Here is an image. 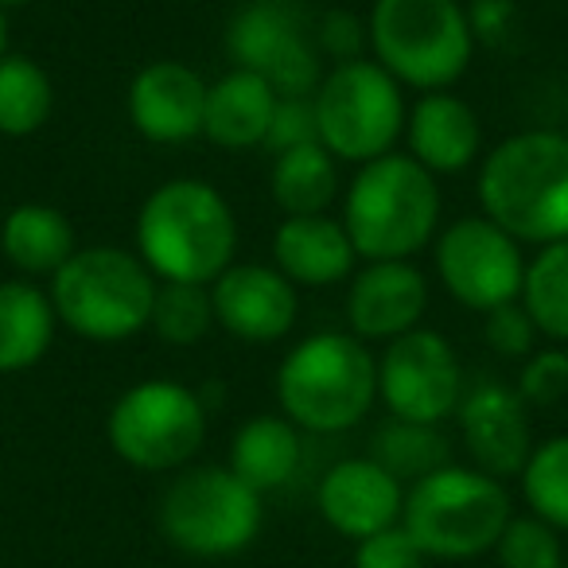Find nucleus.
I'll return each instance as SVG.
<instances>
[{"label": "nucleus", "mask_w": 568, "mask_h": 568, "mask_svg": "<svg viewBox=\"0 0 568 568\" xmlns=\"http://www.w3.org/2000/svg\"><path fill=\"white\" fill-rule=\"evenodd\" d=\"M105 433L110 448L136 471H175L206 440L203 397L180 382H136L113 402Z\"/></svg>", "instance_id": "nucleus-10"}, {"label": "nucleus", "mask_w": 568, "mask_h": 568, "mask_svg": "<svg viewBox=\"0 0 568 568\" xmlns=\"http://www.w3.org/2000/svg\"><path fill=\"white\" fill-rule=\"evenodd\" d=\"M378 397L394 420L440 425L464 402V366L456 347L425 327L386 343L378 363Z\"/></svg>", "instance_id": "nucleus-12"}, {"label": "nucleus", "mask_w": 568, "mask_h": 568, "mask_svg": "<svg viewBox=\"0 0 568 568\" xmlns=\"http://www.w3.org/2000/svg\"><path fill=\"white\" fill-rule=\"evenodd\" d=\"M214 324L242 343H276L293 332L296 312V284L276 265H230L211 284Z\"/></svg>", "instance_id": "nucleus-14"}, {"label": "nucleus", "mask_w": 568, "mask_h": 568, "mask_svg": "<svg viewBox=\"0 0 568 568\" xmlns=\"http://www.w3.org/2000/svg\"><path fill=\"white\" fill-rule=\"evenodd\" d=\"M230 55L242 71H257L281 98H304L316 90V51L304 40L296 12L281 0H257L230 24Z\"/></svg>", "instance_id": "nucleus-13"}, {"label": "nucleus", "mask_w": 568, "mask_h": 568, "mask_svg": "<svg viewBox=\"0 0 568 568\" xmlns=\"http://www.w3.org/2000/svg\"><path fill=\"white\" fill-rule=\"evenodd\" d=\"M436 273L448 296L471 312H495L521 296L526 257L521 245L487 214L452 222L436 237Z\"/></svg>", "instance_id": "nucleus-11"}, {"label": "nucleus", "mask_w": 568, "mask_h": 568, "mask_svg": "<svg viewBox=\"0 0 568 568\" xmlns=\"http://www.w3.org/2000/svg\"><path fill=\"white\" fill-rule=\"evenodd\" d=\"M316 503L335 534L363 541V537H374L402 521L405 487L374 456H358L335 464L320 479Z\"/></svg>", "instance_id": "nucleus-17"}, {"label": "nucleus", "mask_w": 568, "mask_h": 568, "mask_svg": "<svg viewBox=\"0 0 568 568\" xmlns=\"http://www.w3.org/2000/svg\"><path fill=\"white\" fill-rule=\"evenodd\" d=\"M518 479L529 510L552 529H568V436L537 444Z\"/></svg>", "instance_id": "nucleus-30"}, {"label": "nucleus", "mask_w": 568, "mask_h": 568, "mask_svg": "<svg viewBox=\"0 0 568 568\" xmlns=\"http://www.w3.org/2000/svg\"><path fill=\"white\" fill-rule=\"evenodd\" d=\"M301 433L288 417H253L230 444V471L257 495L276 490L301 471Z\"/></svg>", "instance_id": "nucleus-24"}, {"label": "nucleus", "mask_w": 568, "mask_h": 568, "mask_svg": "<svg viewBox=\"0 0 568 568\" xmlns=\"http://www.w3.org/2000/svg\"><path fill=\"white\" fill-rule=\"evenodd\" d=\"M518 397L529 409H545V405H557L568 394V351L560 347H541L534 355H526L518 371Z\"/></svg>", "instance_id": "nucleus-32"}, {"label": "nucleus", "mask_w": 568, "mask_h": 568, "mask_svg": "<svg viewBox=\"0 0 568 568\" xmlns=\"http://www.w3.org/2000/svg\"><path fill=\"white\" fill-rule=\"evenodd\" d=\"M425 565H428L425 549L413 541L402 521L374 537H363L355 549V568H425Z\"/></svg>", "instance_id": "nucleus-34"}, {"label": "nucleus", "mask_w": 568, "mask_h": 568, "mask_svg": "<svg viewBox=\"0 0 568 568\" xmlns=\"http://www.w3.org/2000/svg\"><path fill=\"white\" fill-rule=\"evenodd\" d=\"M276 402L296 428L347 433L378 402V358L347 332L308 335L276 371Z\"/></svg>", "instance_id": "nucleus-4"}, {"label": "nucleus", "mask_w": 568, "mask_h": 568, "mask_svg": "<svg viewBox=\"0 0 568 568\" xmlns=\"http://www.w3.org/2000/svg\"><path fill=\"white\" fill-rule=\"evenodd\" d=\"M276 105H281V94L268 87V79L237 67L206 87L203 136L230 152L257 149L273 129Z\"/></svg>", "instance_id": "nucleus-21"}, {"label": "nucleus", "mask_w": 568, "mask_h": 568, "mask_svg": "<svg viewBox=\"0 0 568 568\" xmlns=\"http://www.w3.org/2000/svg\"><path fill=\"white\" fill-rule=\"evenodd\" d=\"M374 459L386 467L394 479H425L452 464L448 440L436 433V425H413V420H394L374 436Z\"/></svg>", "instance_id": "nucleus-28"}, {"label": "nucleus", "mask_w": 568, "mask_h": 568, "mask_svg": "<svg viewBox=\"0 0 568 568\" xmlns=\"http://www.w3.org/2000/svg\"><path fill=\"white\" fill-rule=\"evenodd\" d=\"M483 335H487L490 351L506 358H526L537 351V327L529 320V312L521 308V301L487 312L483 316Z\"/></svg>", "instance_id": "nucleus-33"}, {"label": "nucleus", "mask_w": 568, "mask_h": 568, "mask_svg": "<svg viewBox=\"0 0 568 568\" xmlns=\"http://www.w3.org/2000/svg\"><path fill=\"white\" fill-rule=\"evenodd\" d=\"M355 245L343 219L332 214H288L273 230V265L304 288H332L355 273Z\"/></svg>", "instance_id": "nucleus-19"}, {"label": "nucleus", "mask_w": 568, "mask_h": 568, "mask_svg": "<svg viewBox=\"0 0 568 568\" xmlns=\"http://www.w3.org/2000/svg\"><path fill=\"white\" fill-rule=\"evenodd\" d=\"M514 518L503 479L479 467H440L409 487L402 526L425 557L467 560L490 552Z\"/></svg>", "instance_id": "nucleus-7"}, {"label": "nucleus", "mask_w": 568, "mask_h": 568, "mask_svg": "<svg viewBox=\"0 0 568 568\" xmlns=\"http://www.w3.org/2000/svg\"><path fill=\"white\" fill-rule=\"evenodd\" d=\"M149 327L164 343H172V347H195V343H203L206 332L214 327L211 288L206 284L160 281Z\"/></svg>", "instance_id": "nucleus-29"}, {"label": "nucleus", "mask_w": 568, "mask_h": 568, "mask_svg": "<svg viewBox=\"0 0 568 568\" xmlns=\"http://www.w3.org/2000/svg\"><path fill=\"white\" fill-rule=\"evenodd\" d=\"M55 110V87L48 71L28 55L0 59V133L32 136Z\"/></svg>", "instance_id": "nucleus-27"}, {"label": "nucleus", "mask_w": 568, "mask_h": 568, "mask_svg": "<svg viewBox=\"0 0 568 568\" xmlns=\"http://www.w3.org/2000/svg\"><path fill=\"white\" fill-rule=\"evenodd\" d=\"M74 250H79L74 245V226L59 206L20 203L4 214L0 253L24 276H55Z\"/></svg>", "instance_id": "nucleus-22"}, {"label": "nucleus", "mask_w": 568, "mask_h": 568, "mask_svg": "<svg viewBox=\"0 0 568 568\" xmlns=\"http://www.w3.org/2000/svg\"><path fill=\"white\" fill-rule=\"evenodd\" d=\"M495 557L503 568H560L557 529L537 518V514L510 518L503 537L495 541Z\"/></svg>", "instance_id": "nucleus-31"}, {"label": "nucleus", "mask_w": 568, "mask_h": 568, "mask_svg": "<svg viewBox=\"0 0 568 568\" xmlns=\"http://www.w3.org/2000/svg\"><path fill=\"white\" fill-rule=\"evenodd\" d=\"M428 308V281L409 261H366L351 276L347 324L363 343H394L420 327Z\"/></svg>", "instance_id": "nucleus-15"}, {"label": "nucleus", "mask_w": 568, "mask_h": 568, "mask_svg": "<svg viewBox=\"0 0 568 568\" xmlns=\"http://www.w3.org/2000/svg\"><path fill=\"white\" fill-rule=\"evenodd\" d=\"M55 308L51 296L32 281L0 284V374L32 371L55 339Z\"/></svg>", "instance_id": "nucleus-23"}, {"label": "nucleus", "mask_w": 568, "mask_h": 568, "mask_svg": "<svg viewBox=\"0 0 568 568\" xmlns=\"http://www.w3.org/2000/svg\"><path fill=\"white\" fill-rule=\"evenodd\" d=\"M268 191L284 214H327L339 195V160L320 141L276 152Z\"/></svg>", "instance_id": "nucleus-25"}, {"label": "nucleus", "mask_w": 568, "mask_h": 568, "mask_svg": "<svg viewBox=\"0 0 568 568\" xmlns=\"http://www.w3.org/2000/svg\"><path fill=\"white\" fill-rule=\"evenodd\" d=\"M560 568H565V565H560Z\"/></svg>", "instance_id": "nucleus-38"}, {"label": "nucleus", "mask_w": 568, "mask_h": 568, "mask_svg": "<svg viewBox=\"0 0 568 568\" xmlns=\"http://www.w3.org/2000/svg\"><path fill=\"white\" fill-rule=\"evenodd\" d=\"M9 55V20H4V12H0V59Z\"/></svg>", "instance_id": "nucleus-36"}, {"label": "nucleus", "mask_w": 568, "mask_h": 568, "mask_svg": "<svg viewBox=\"0 0 568 568\" xmlns=\"http://www.w3.org/2000/svg\"><path fill=\"white\" fill-rule=\"evenodd\" d=\"M136 250L156 281L211 288L234 265L237 219L206 180H168L136 214Z\"/></svg>", "instance_id": "nucleus-1"}, {"label": "nucleus", "mask_w": 568, "mask_h": 568, "mask_svg": "<svg viewBox=\"0 0 568 568\" xmlns=\"http://www.w3.org/2000/svg\"><path fill=\"white\" fill-rule=\"evenodd\" d=\"M156 276L121 245H87L51 276V308L79 339L121 343L149 327Z\"/></svg>", "instance_id": "nucleus-5"}, {"label": "nucleus", "mask_w": 568, "mask_h": 568, "mask_svg": "<svg viewBox=\"0 0 568 568\" xmlns=\"http://www.w3.org/2000/svg\"><path fill=\"white\" fill-rule=\"evenodd\" d=\"M125 110L133 129L152 144H183L203 133L206 82L199 71L175 59L141 67L129 82Z\"/></svg>", "instance_id": "nucleus-16"}, {"label": "nucleus", "mask_w": 568, "mask_h": 568, "mask_svg": "<svg viewBox=\"0 0 568 568\" xmlns=\"http://www.w3.org/2000/svg\"><path fill=\"white\" fill-rule=\"evenodd\" d=\"M518 301L534 320L537 335L568 347V237L541 245L534 261H526Z\"/></svg>", "instance_id": "nucleus-26"}, {"label": "nucleus", "mask_w": 568, "mask_h": 568, "mask_svg": "<svg viewBox=\"0 0 568 568\" xmlns=\"http://www.w3.org/2000/svg\"><path fill=\"white\" fill-rule=\"evenodd\" d=\"M456 417L479 471L495 475V479L521 475L529 452H534V436H529V405L518 397V389L483 382L471 394H464Z\"/></svg>", "instance_id": "nucleus-18"}, {"label": "nucleus", "mask_w": 568, "mask_h": 568, "mask_svg": "<svg viewBox=\"0 0 568 568\" xmlns=\"http://www.w3.org/2000/svg\"><path fill=\"white\" fill-rule=\"evenodd\" d=\"M24 4H32V0H0V12H9V9H24Z\"/></svg>", "instance_id": "nucleus-37"}, {"label": "nucleus", "mask_w": 568, "mask_h": 568, "mask_svg": "<svg viewBox=\"0 0 568 568\" xmlns=\"http://www.w3.org/2000/svg\"><path fill=\"white\" fill-rule=\"evenodd\" d=\"M316 136L335 160L371 164L394 152L397 136L405 133V90L386 67L374 59H347L335 63L327 79H320L316 98Z\"/></svg>", "instance_id": "nucleus-8"}, {"label": "nucleus", "mask_w": 568, "mask_h": 568, "mask_svg": "<svg viewBox=\"0 0 568 568\" xmlns=\"http://www.w3.org/2000/svg\"><path fill=\"white\" fill-rule=\"evenodd\" d=\"M343 226L366 261H409L436 242L440 187L409 152H386L358 168L343 203Z\"/></svg>", "instance_id": "nucleus-3"}, {"label": "nucleus", "mask_w": 568, "mask_h": 568, "mask_svg": "<svg viewBox=\"0 0 568 568\" xmlns=\"http://www.w3.org/2000/svg\"><path fill=\"white\" fill-rule=\"evenodd\" d=\"M405 136H409V156L433 175L471 168L483 141L475 110L448 90H433L413 102L409 118H405Z\"/></svg>", "instance_id": "nucleus-20"}, {"label": "nucleus", "mask_w": 568, "mask_h": 568, "mask_svg": "<svg viewBox=\"0 0 568 568\" xmlns=\"http://www.w3.org/2000/svg\"><path fill=\"white\" fill-rule=\"evenodd\" d=\"M366 43L374 63L420 94L459 82L475 55L471 17L459 0H374Z\"/></svg>", "instance_id": "nucleus-6"}, {"label": "nucleus", "mask_w": 568, "mask_h": 568, "mask_svg": "<svg viewBox=\"0 0 568 568\" xmlns=\"http://www.w3.org/2000/svg\"><path fill=\"white\" fill-rule=\"evenodd\" d=\"M479 203L518 245L568 237V136L526 129L487 152L479 168Z\"/></svg>", "instance_id": "nucleus-2"}, {"label": "nucleus", "mask_w": 568, "mask_h": 568, "mask_svg": "<svg viewBox=\"0 0 568 568\" xmlns=\"http://www.w3.org/2000/svg\"><path fill=\"white\" fill-rule=\"evenodd\" d=\"M160 529L191 557H234L261 529V495L230 467H191L160 498Z\"/></svg>", "instance_id": "nucleus-9"}, {"label": "nucleus", "mask_w": 568, "mask_h": 568, "mask_svg": "<svg viewBox=\"0 0 568 568\" xmlns=\"http://www.w3.org/2000/svg\"><path fill=\"white\" fill-rule=\"evenodd\" d=\"M312 141H320L312 102H304V98H281L265 144L273 152H288V149H296V144H312Z\"/></svg>", "instance_id": "nucleus-35"}]
</instances>
